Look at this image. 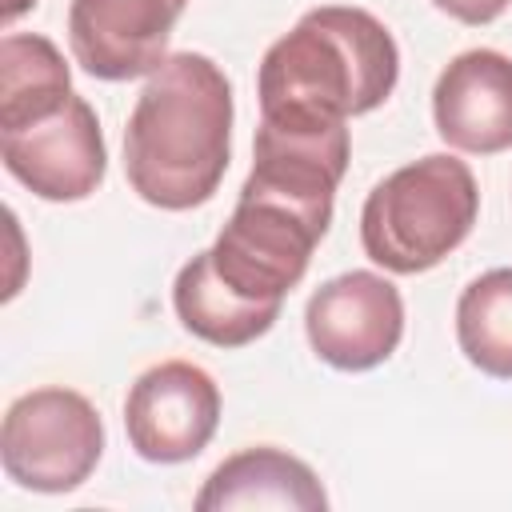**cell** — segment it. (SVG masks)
<instances>
[{
  "instance_id": "cell-1",
  "label": "cell",
  "mask_w": 512,
  "mask_h": 512,
  "mask_svg": "<svg viewBox=\"0 0 512 512\" xmlns=\"http://www.w3.org/2000/svg\"><path fill=\"white\" fill-rule=\"evenodd\" d=\"M232 148V84L200 52H172L140 88L124 128V176L164 212L204 204Z\"/></svg>"
},
{
  "instance_id": "cell-2",
  "label": "cell",
  "mask_w": 512,
  "mask_h": 512,
  "mask_svg": "<svg viewBox=\"0 0 512 512\" xmlns=\"http://www.w3.org/2000/svg\"><path fill=\"white\" fill-rule=\"evenodd\" d=\"M400 76L392 32L364 8L324 4L280 36L256 76L260 116L280 128H332L380 108Z\"/></svg>"
},
{
  "instance_id": "cell-3",
  "label": "cell",
  "mask_w": 512,
  "mask_h": 512,
  "mask_svg": "<svg viewBox=\"0 0 512 512\" xmlns=\"http://www.w3.org/2000/svg\"><path fill=\"white\" fill-rule=\"evenodd\" d=\"M476 216L480 188L472 168L448 152H428L368 192L360 208V244L384 272L416 276L456 252Z\"/></svg>"
},
{
  "instance_id": "cell-4",
  "label": "cell",
  "mask_w": 512,
  "mask_h": 512,
  "mask_svg": "<svg viewBox=\"0 0 512 512\" xmlns=\"http://www.w3.org/2000/svg\"><path fill=\"white\" fill-rule=\"evenodd\" d=\"M104 452V424L88 396L72 388H36L8 404L0 460L8 480L32 492L80 488Z\"/></svg>"
},
{
  "instance_id": "cell-5",
  "label": "cell",
  "mask_w": 512,
  "mask_h": 512,
  "mask_svg": "<svg viewBox=\"0 0 512 512\" xmlns=\"http://www.w3.org/2000/svg\"><path fill=\"white\" fill-rule=\"evenodd\" d=\"M324 232L328 224L304 208L244 184L228 224L208 252L228 288L260 304H284V296L308 272L312 248L324 240Z\"/></svg>"
},
{
  "instance_id": "cell-6",
  "label": "cell",
  "mask_w": 512,
  "mask_h": 512,
  "mask_svg": "<svg viewBox=\"0 0 512 512\" xmlns=\"http://www.w3.org/2000/svg\"><path fill=\"white\" fill-rule=\"evenodd\" d=\"M312 352L340 372L384 364L404 336V300L380 272H344L320 284L304 308Z\"/></svg>"
},
{
  "instance_id": "cell-7",
  "label": "cell",
  "mask_w": 512,
  "mask_h": 512,
  "mask_svg": "<svg viewBox=\"0 0 512 512\" xmlns=\"http://www.w3.org/2000/svg\"><path fill=\"white\" fill-rule=\"evenodd\" d=\"M220 424L216 380L188 360H164L136 376L124 400L128 444L148 464H180L208 448Z\"/></svg>"
},
{
  "instance_id": "cell-8",
  "label": "cell",
  "mask_w": 512,
  "mask_h": 512,
  "mask_svg": "<svg viewBox=\"0 0 512 512\" xmlns=\"http://www.w3.org/2000/svg\"><path fill=\"white\" fill-rule=\"evenodd\" d=\"M4 168L40 200H84L100 188L108 148L84 96H68L52 116L0 132Z\"/></svg>"
},
{
  "instance_id": "cell-9",
  "label": "cell",
  "mask_w": 512,
  "mask_h": 512,
  "mask_svg": "<svg viewBox=\"0 0 512 512\" xmlns=\"http://www.w3.org/2000/svg\"><path fill=\"white\" fill-rule=\"evenodd\" d=\"M188 0H72L68 48L96 80L152 76L168 60V36Z\"/></svg>"
},
{
  "instance_id": "cell-10",
  "label": "cell",
  "mask_w": 512,
  "mask_h": 512,
  "mask_svg": "<svg viewBox=\"0 0 512 512\" xmlns=\"http://www.w3.org/2000/svg\"><path fill=\"white\" fill-rule=\"evenodd\" d=\"M432 120L444 144L476 156L512 148V60L472 48L448 60L432 88Z\"/></svg>"
},
{
  "instance_id": "cell-11",
  "label": "cell",
  "mask_w": 512,
  "mask_h": 512,
  "mask_svg": "<svg viewBox=\"0 0 512 512\" xmlns=\"http://www.w3.org/2000/svg\"><path fill=\"white\" fill-rule=\"evenodd\" d=\"M236 508L324 512L328 492L304 460L280 448H244L228 456L196 496V512H236Z\"/></svg>"
},
{
  "instance_id": "cell-12",
  "label": "cell",
  "mask_w": 512,
  "mask_h": 512,
  "mask_svg": "<svg viewBox=\"0 0 512 512\" xmlns=\"http://www.w3.org/2000/svg\"><path fill=\"white\" fill-rule=\"evenodd\" d=\"M172 304H176L180 324L216 348H244L256 336H264L272 328V320L280 316V304H260V300H248L236 288H228L220 280V272L212 268L208 248L196 252L176 272Z\"/></svg>"
},
{
  "instance_id": "cell-13",
  "label": "cell",
  "mask_w": 512,
  "mask_h": 512,
  "mask_svg": "<svg viewBox=\"0 0 512 512\" xmlns=\"http://www.w3.org/2000/svg\"><path fill=\"white\" fill-rule=\"evenodd\" d=\"M72 96V72L60 48L36 32L0 40V132L52 116Z\"/></svg>"
},
{
  "instance_id": "cell-14",
  "label": "cell",
  "mask_w": 512,
  "mask_h": 512,
  "mask_svg": "<svg viewBox=\"0 0 512 512\" xmlns=\"http://www.w3.org/2000/svg\"><path fill=\"white\" fill-rule=\"evenodd\" d=\"M456 340L484 376L512 380V268H492L460 292Z\"/></svg>"
},
{
  "instance_id": "cell-15",
  "label": "cell",
  "mask_w": 512,
  "mask_h": 512,
  "mask_svg": "<svg viewBox=\"0 0 512 512\" xmlns=\"http://www.w3.org/2000/svg\"><path fill=\"white\" fill-rule=\"evenodd\" d=\"M432 4L460 24H492L508 8V0H432Z\"/></svg>"
},
{
  "instance_id": "cell-16",
  "label": "cell",
  "mask_w": 512,
  "mask_h": 512,
  "mask_svg": "<svg viewBox=\"0 0 512 512\" xmlns=\"http://www.w3.org/2000/svg\"><path fill=\"white\" fill-rule=\"evenodd\" d=\"M32 4H36V0H8V4H4V20H8V24H12V20H16V16H20V12H28V8H32Z\"/></svg>"
}]
</instances>
